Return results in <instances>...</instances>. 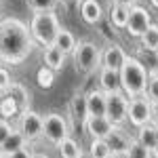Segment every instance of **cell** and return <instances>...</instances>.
Wrapping results in <instances>:
<instances>
[{
    "instance_id": "1",
    "label": "cell",
    "mask_w": 158,
    "mask_h": 158,
    "mask_svg": "<svg viewBox=\"0 0 158 158\" xmlns=\"http://www.w3.org/2000/svg\"><path fill=\"white\" fill-rule=\"evenodd\" d=\"M36 49L30 27L17 17L0 19V65H19Z\"/></svg>"
},
{
    "instance_id": "2",
    "label": "cell",
    "mask_w": 158,
    "mask_h": 158,
    "mask_svg": "<svg viewBox=\"0 0 158 158\" xmlns=\"http://www.w3.org/2000/svg\"><path fill=\"white\" fill-rule=\"evenodd\" d=\"M118 78H120V91L127 97H139L146 95V85L150 74L143 68V63L137 59L135 55H127V59L118 70Z\"/></svg>"
},
{
    "instance_id": "3",
    "label": "cell",
    "mask_w": 158,
    "mask_h": 158,
    "mask_svg": "<svg viewBox=\"0 0 158 158\" xmlns=\"http://www.w3.org/2000/svg\"><path fill=\"white\" fill-rule=\"evenodd\" d=\"M27 27H30V34H32L34 44L47 49V47H53L55 36H57L61 25H59L57 15L53 11H49V13H34Z\"/></svg>"
},
{
    "instance_id": "4",
    "label": "cell",
    "mask_w": 158,
    "mask_h": 158,
    "mask_svg": "<svg viewBox=\"0 0 158 158\" xmlns=\"http://www.w3.org/2000/svg\"><path fill=\"white\" fill-rule=\"evenodd\" d=\"M72 61L76 72L85 74V76L97 74L101 68V49L93 40H80L72 53Z\"/></svg>"
},
{
    "instance_id": "5",
    "label": "cell",
    "mask_w": 158,
    "mask_h": 158,
    "mask_svg": "<svg viewBox=\"0 0 158 158\" xmlns=\"http://www.w3.org/2000/svg\"><path fill=\"white\" fill-rule=\"evenodd\" d=\"M42 137L51 146H59L65 137H70V124L68 118L59 112H49L42 116Z\"/></svg>"
},
{
    "instance_id": "6",
    "label": "cell",
    "mask_w": 158,
    "mask_h": 158,
    "mask_svg": "<svg viewBox=\"0 0 158 158\" xmlns=\"http://www.w3.org/2000/svg\"><path fill=\"white\" fill-rule=\"evenodd\" d=\"M127 120L131 122L133 129H141L152 122V101L146 95L129 99V112H127Z\"/></svg>"
},
{
    "instance_id": "7",
    "label": "cell",
    "mask_w": 158,
    "mask_h": 158,
    "mask_svg": "<svg viewBox=\"0 0 158 158\" xmlns=\"http://www.w3.org/2000/svg\"><path fill=\"white\" fill-rule=\"evenodd\" d=\"M17 131L23 135L27 141H36L42 137V114H38L34 110H25L19 114L17 120Z\"/></svg>"
},
{
    "instance_id": "8",
    "label": "cell",
    "mask_w": 158,
    "mask_h": 158,
    "mask_svg": "<svg viewBox=\"0 0 158 158\" xmlns=\"http://www.w3.org/2000/svg\"><path fill=\"white\" fill-rule=\"evenodd\" d=\"M152 23H154V21H152L150 11H148L146 6H141V4H135V6L129 9V19H127L124 30L129 32V36L139 38Z\"/></svg>"
},
{
    "instance_id": "9",
    "label": "cell",
    "mask_w": 158,
    "mask_h": 158,
    "mask_svg": "<svg viewBox=\"0 0 158 158\" xmlns=\"http://www.w3.org/2000/svg\"><path fill=\"white\" fill-rule=\"evenodd\" d=\"M127 112H129V97L118 91L108 95V106H106V116L114 127H122L127 122Z\"/></svg>"
},
{
    "instance_id": "10",
    "label": "cell",
    "mask_w": 158,
    "mask_h": 158,
    "mask_svg": "<svg viewBox=\"0 0 158 158\" xmlns=\"http://www.w3.org/2000/svg\"><path fill=\"white\" fill-rule=\"evenodd\" d=\"M114 124L108 120V116H89L85 122V131L91 139H106L112 133Z\"/></svg>"
},
{
    "instance_id": "11",
    "label": "cell",
    "mask_w": 158,
    "mask_h": 158,
    "mask_svg": "<svg viewBox=\"0 0 158 158\" xmlns=\"http://www.w3.org/2000/svg\"><path fill=\"white\" fill-rule=\"evenodd\" d=\"M76 6H78V13L86 25H97L103 19V6L97 0H80Z\"/></svg>"
},
{
    "instance_id": "12",
    "label": "cell",
    "mask_w": 158,
    "mask_h": 158,
    "mask_svg": "<svg viewBox=\"0 0 158 158\" xmlns=\"http://www.w3.org/2000/svg\"><path fill=\"white\" fill-rule=\"evenodd\" d=\"M4 95L11 97V101L17 106V110H19V114L25 112V110H32L30 108V103H32V93H30L27 86L21 85V82H11L9 91H6Z\"/></svg>"
},
{
    "instance_id": "13",
    "label": "cell",
    "mask_w": 158,
    "mask_h": 158,
    "mask_svg": "<svg viewBox=\"0 0 158 158\" xmlns=\"http://www.w3.org/2000/svg\"><path fill=\"white\" fill-rule=\"evenodd\" d=\"M127 59V53L120 44H108L106 49L101 51V65L103 68H110V70H120L122 63Z\"/></svg>"
},
{
    "instance_id": "14",
    "label": "cell",
    "mask_w": 158,
    "mask_h": 158,
    "mask_svg": "<svg viewBox=\"0 0 158 158\" xmlns=\"http://www.w3.org/2000/svg\"><path fill=\"white\" fill-rule=\"evenodd\" d=\"M131 135H127L122 131V127H114L112 129V133L106 137V143L108 148L112 150V154H127V150L131 146Z\"/></svg>"
},
{
    "instance_id": "15",
    "label": "cell",
    "mask_w": 158,
    "mask_h": 158,
    "mask_svg": "<svg viewBox=\"0 0 158 158\" xmlns=\"http://www.w3.org/2000/svg\"><path fill=\"white\" fill-rule=\"evenodd\" d=\"M106 106H108V95L101 89H91L86 93V110H89V116H106Z\"/></svg>"
},
{
    "instance_id": "16",
    "label": "cell",
    "mask_w": 158,
    "mask_h": 158,
    "mask_svg": "<svg viewBox=\"0 0 158 158\" xmlns=\"http://www.w3.org/2000/svg\"><path fill=\"white\" fill-rule=\"evenodd\" d=\"M70 116L76 127H85L86 118H89V110H86V95L85 93H76L70 99Z\"/></svg>"
},
{
    "instance_id": "17",
    "label": "cell",
    "mask_w": 158,
    "mask_h": 158,
    "mask_svg": "<svg viewBox=\"0 0 158 158\" xmlns=\"http://www.w3.org/2000/svg\"><path fill=\"white\" fill-rule=\"evenodd\" d=\"M99 86L106 95H112V93H118L120 91V78H118V72L116 70H110V68H99Z\"/></svg>"
},
{
    "instance_id": "18",
    "label": "cell",
    "mask_w": 158,
    "mask_h": 158,
    "mask_svg": "<svg viewBox=\"0 0 158 158\" xmlns=\"http://www.w3.org/2000/svg\"><path fill=\"white\" fill-rule=\"evenodd\" d=\"M76 44H78V40L74 36L70 30H65V27H59V32H57V36H55V42H53V47H57V49L68 57V55H72L74 49H76Z\"/></svg>"
},
{
    "instance_id": "19",
    "label": "cell",
    "mask_w": 158,
    "mask_h": 158,
    "mask_svg": "<svg viewBox=\"0 0 158 158\" xmlns=\"http://www.w3.org/2000/svg\"><path fill=\"white\" fill-rule=\"evenodd\" d=\"M42 61H44V68H49L53 72H61L65 65V55L57 47H47L42 53Z\"/></svg>"
},
{
    "instance_id": "20",
    "label": "cell",
    "mask_w": 158,
    "mask_h": 158,
    "mask_svg": "<svg viewBox=\"0 0 158 158\" xmlns=\"http://www.w3.org/2000/svg\"><path fill=\"white\" fill-rule=\"evenodd\" d=\"M27 143H30V141H27L23 135H21L19 131H17V129H15V131H13V133L9 135V137H6L2 143H0V148H2V152H4V158H6V156H11V154H15V152H19V150L27 148Z\"/></svg>"
},
{
    "instance_id": "21",
    "label": "cell",
    "mask_w": 158,
    "mask_h": 158,
    "mask_svg": "<svg viewBox=\"0 0 158 158\" xmlns=\"http://www.w3.org/2000/svg\"><path fill=\"white\" fill-rule=\"evenodd\" d=\"M127 19H129V9H127V6H120V4H110V11H108L110 25H114L116 30H124Z\"/></svg>"
},
{
    "instance_id": "22",
    "label": "cell",
    "mask_w": 158,
    "mask_h": 158,
    "mask_svg": "<svg viewBox=\"0 0 158 158\" xmlns=\"http://www.w3.org/2000/svg\"><path fill=\"white\" fill-rule=\"evenodd\" d=\"M135 139L141 143V146L146 148V150H154L156 148V127H154V122H150L146 127H141V129H137V135H135Z\"/></svg>"
},
{
    "instance_id": "23",
    "label": "cell",
    "mask_w": 158,
    "mask_h": 158,
    "mask_svg": "<svg viewBox=\"0 0 158 158\" xmlns=\"http://www.w3.org/2000/svg\"><path fill=\"white\" fill-rule=\"evenodd\" d=\"M57 152H59V158H80L85 154L80 143L74 137H65L59 146H57Z\"/></svg>"
},
{
    "instance_id": "24",
    "label": "cell",
    "mask_w": 158,
    "mask_h": 158,
    "mask_svg": "<svg viewBox=\"0 0 158 158\" xmlns=\"http://www.w3.org/2000/svg\"><path fill=\"white\" fill-rule=\"evenodd\" d=\"M139 44H141V51L158 53V25L156 23H152L146 32L139 36Z\"/></svg>"
},
{
    "instance_id": "25",
    "label": "cell",
    "mask_w": 158,
    "mask_h": 158,
    "mask_svg": "<svg viewBox=\"0 0 158 158\" xmlns=\"http://www.w3.org/2000/svg\"><path fill=\"white\" fill-rule=\"evenodd\" d=\"M89 158H112V150L108 148L106 139H91Z\"/></svg>"
},
{
    "instance_id": "26",
    "label": "cell",
    "mask_w": 158,
    "mask_h": 158,
    "mask_svg": "<svg viewBox=\"0 0 158 158\" xmlns=\"http://www.w3.org/2000/svg\"><path fill=\"white\" fill-rule=\"evenodd\" d=\"M59 0H25V4L30 6L32 13H49V11H55Z\"/></svg>"
},
{
    "instance_id": "27",
    "label": "cell",
    "mask_w": 158,
    "mask_h": 158,
    "mask_svg": "<svg viewBox=\"0 0 158 158\" xmlns=\"http://www.w3.org/2000/svg\"><path fill=\"white\" fill-rule=\"evenodd\" d=\"M0 114H2V118L4 120L11 122V118H15V116H19V110H17V106L11 101V97H6V95H2L0 97Z\"/></svg>"
},
{
    "instance_id": "28",
    "label": "cell",
    "mask_w": 158,
    "mask_h": 158,
    "mask_svg": "<svg viewBox=\"0 0 158 158\" xmlns=\"http://www.w3.org/2000/svg\"><path fill=\"white\" fill-rule=\"evenodd\" d=\"M137 59L143 63L148 74H158V53H150V51H141V57Z\"/></svg>"
},
{
    "instance_id": "29",
    "label": "cell",
    "mask_w": 158,
    "mask_h": 158,
    "mask_svg": "<svg viewBox=\"0 0 158 158\" xmlns=\"http://www.w3.org/2000/svg\"><path fill=\"white\" fill-rule=\"evenodd\" d=\"M124 156H127V158H152V152L146 150V148L133 137V139H131V146H129V150H127Z\"/></svg>"
},
{
    "instance_id": "30",
    "label": "cell",
    "mask_w": 158,
    "mask_h": 158,
    "mask_svg": "<svg viewBox=\"0 0 158 158\" xmlns=\"http://www.w3.org/2000/svg\"><path fill=\"white\" fill-rule=\"evenodd\" d=\"M36 80H38V86H42V89H51L53 82H55V72L42 65V68L36 72Z\"/></svg>"
},
{
    "instance_id": "31",
    "label": "cell",
    "mask_w": 158,
    "mask_h": 158,
    "mask_svg": "<svg viewBox=\"0 0 158 158\" xmlns=\"http://www.w3.org/2000/svg\"><path fill=\"white\" fill-rule=\"evenodd\" d=\"M146 97L150 101H158V74H150L146 85Z\"/></svg>"
},
{
    "instance_id": "32",
    "label": "cell",
    "mask_w": 158,
    "mask_h": 158,
    "mask_svg": "<svg viewBox=\"0 0 158 158\" xmlns=\"http://www.w3.org/2000/svg\"><path fill=\"white\" fill-rule=\"evenodd\" d=\"M9 86H11V72L4 65H0V97L9 91Z\"/></svg>"
},
{
    "instance_id": "33",
    "label": "cell",
    "mask_w": 158,
    "mask_h": 158,
    "mask_svg": "<svg viewBox=\"0 0 158 158\" xmlns=\"http://www.w3.org/2000/svg\"><path fill=\"white\" fill-rule=\"evenodd\" d=\"M13 131H15V127H13L9 120H2V122H0V143H2V141H4Z\"/></svg>"
},
{
    "instance_id": "34",
    "label": "cell",
    "mask_w": 158,
    "mask_h": 158,
    "mask_svg": "<svg viewBox=\"0 0 158 158\" xmlns=\"http://www.w3.org/2000/svg\"><path fill=\"white\" fill-rule=\"evenodd\" d=\"M32 156H34V152L30 148H23V150H19V152H15V154H11L6 158H32Z\"/></svg>"
},
{
    "instance_id": "35",
    "label": "cell",
    "mask_w": 158,
    "mask_h": 158,
    "mask_svg": "<svg viewBox=\"0 0 158 158\" xmlns=\"http://www.w3.org/2000/svg\"><path fill=\"white\" fill-rule=\"evenodd\" d=\"M110 4H120V6L131 9V6H135V4H139V0H110Z\"/></svg>"
},
{
    "instance_id": "36",
    "label": "cell",
    "mask_w": 158,
    "mask_h": 158,
    "mask_svg": "<svg viewBox=\"0 0 158 158\" xmlns=\"http://www.w3.org/2000/svg\"><path fill=\"white\" fill-rule=\"evenodd\" d=\"M152 122L158 124V101H152Z\"/></svg>"
},
{
    "instance_id": "37",
    "label": "cell",
    "mask_w": 158,
    "mask_h": 158,
    "mask_svg": "<svg viewBox=\"0 0 158 158\" xmlns=\"http://www.w3.org/2000/svg\"><path fill=\"white\" fill-rule=\"evenodd\" d=\"M32 158H51L49 154H44V152H34V156Z\"/></svg>"
},
{
    "instance_id": "38",
    "label": "cell",
    "mask_w": 158,
    "mask_h": 158,
    "mask_svg": "<svg viewBox=\"0 0 158 158\" xmlns=\"http://www.w3.org/2000/svg\"><path fill=\"white\" fill-rule=\"evenodd\" d=\"M150 4H152V9H156V11H158V0H150Z\"/></svg>"
},
{
    "instance_id": "39",
    "label": "cell",
    "mask_w": 158,
    "mask_h": 158,
    "mask_svg": "<svg viewBox=\"0 0 158 158\" xmlns=\"http://www.w3.org/2000/svg\"><path fill=\"white\" fill-rule=\"evenodd\" d=\"M63 2H65V4H78L80 0H63Z\"/></svg>"
},
{
    "instance_id": "40",
    "label": "cell",
    "mask_w": 158,
    "mask_h": 158,
    "mask_svg": "<svg viewBox=\"0 0 158 158\" xmlns=\"http://www.w3.org/2000/svg\"><path fill=\"white\" fill-rule=\"evenodd\" d=\"M152 158H158V146L154 148V150H152Z\"/></svg>"
},
{
    "instance_id": "41",
    "label": "cell",
    "mask_w": 158,
    "mask_h": 158,
    "mask_svg": "<svg viewBox=\"0 0 158 158\" xmlns=\"http://www.w3.org/2000/svg\"><path fill=\"white\" fill-rule=\"evenodd\" d=\"M112 158H127L124 154H112Z\"/></svg>"
},
{
    "instance_id": "42",
    "label": "cell",
    "mask_w": 158,
    "mask_h": 158,
    "mask_svg": "<svg viewBox=\"0 0 158 158\" xmlns=\"http://www.w3.org/2000/svg\"><path fill=\"white\" fill-rule=\"evenodd\" d=\"M156 127V146H158V124H154Z\"/></svg>"
},
{
    "instance_id": "43",
    "label": "cell",
    "mask_w": 158,
    "mask_h": 158,
    "mask_svg": "<svg viewBox=\"0 0 158 158\" xmlns=\"http://www.w3.org/2000/svg\"><path fill=\"white\" fill-rule=\"evenodd\" d=\"M0 158H4V152H2V148H0Z\"/></svg>"
},
{
    "instance_id": "44",
    "label": "cell",
    "mask_w": 158,
    "mask_h": 158,
    "mask_svg": "<svg viewBox=\"0 0 158 158\" xmlns=\"http://www.w3.org/2000/svg\"><path fill=\"white\" fill-rule=\"evenodd\" d=\"M80 158H89V154H82V156H80Z\"/></svg>"
},
{
    "instance_id": "45",
    "label": "cell",
    "mask_w": 158,
    "mask_h": 158,
    "mask_svg": "<svg viewBox=\"0 0 158 158\" xmlns=\"http://www.w3.org/2000/svg\"><path fill=\"white\" fill-rule=\"evenodd\" d=\"M2 120H4V118H2V114H0V122H2Z\"/></svg>"
},
{
    "instance_id": "46",
    "label": "cell",
    "mask_w": 158,
    "mask_h": 158,
    "mask_svg": "<svg viewBox=\"0 0 158 158\" xmlns=\"http://www.w3.org/2000/svg\"><path fill=\"white\" fill-rule=\"evenodd\" d=\"M156 25H158V23H156Z\"/></svg>"
}]
</instances>
